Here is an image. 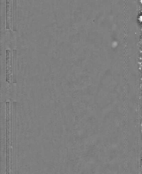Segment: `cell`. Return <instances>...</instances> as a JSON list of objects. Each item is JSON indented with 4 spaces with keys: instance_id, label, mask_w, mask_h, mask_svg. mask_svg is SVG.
<instances>
[{
    "instance_id": "5",
    "label": "cell",
    "mask_w": 142,
    "mask_h": 174,
    "mask_svg": "<svg viewBox=\"0 0 142 174\" xmlns=\"http://www.w3.org/2000/svg\"><path fill=\"white\" fill-rule=\"evenodd\" d=\"M17 0H13V31H17Z\"/></svg>"
},
{
    "instance_id": "2",
    "label": "cell",
    "mask_w": 142,
    "mask_h": 174,
    "mask_svg": "<svg viewBox=\"0 0 142 174\" xmlns=\"http://www.w3.org/2000/svg\"><path fill=\"white\" fill-rule=\"evenodd\" d=\"M10 51L9 50H7L6 51V82H7L8 83H10Z\"/></svg>"
},
{
    "instance_id": "4",
    "label": "cell",
    "mask_w": 142,
    "mask_h": 174,
    "mask_svg": "<svg viewBox=\"0 0 142 174\" xmlns=\"http://www.w3.org/2000/svg\"><path fill=\"white\" fill-rule=\"evenodd\" d=\"M6 29H10V0H6Z\"/></svg>"
},
{
    "instance_id": "3",
    "label": "cell",
    "mask_w": 142,
    "mask_h": 174,
    "mask_svg": "<svg viewBox=\"0 0 142 174\" xmlns=\"http://www.w3.org/2000/svg\"><path fill=\"white\" fill-rule=\"evenodd\" d=\"M13 52V83H17V50L14 49Z\"/></svg>"
},
{
    "instance_id": "1",
    "label": "cell",
    "mask_w": 142,
    "mask_h": 174,
    "mask_svg": "<svg viewBox=\"0 0 142 174\" xmlns=\"http://www.w3.org/2000/svg\"><path fill=\"white\" fill-rule=\"evenodd\" d=\"M6 105V170L9 171V157H10V102H7Z\"/></svg>"
},
{
    "instance_id": "6",
    "label": "cell",
    "mask_w": 142,
    "mask_h": 174,
    "mask_svg": "<svg viewBox=\"0 0 142 174\" xmlns=\"http://www.w3.org/2000/svg\"><path fill=\"white\" fill-rule=\"evenodd\" d=\"M142 16H140V17H139V21H140V22H141V21H142Z\"/></svg>"
}]
</instances>
